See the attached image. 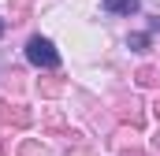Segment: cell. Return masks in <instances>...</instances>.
<instances>
[{
    "label": "cell",
    "mask_w": 160,
    "mask_h": 156,
    "mask_svg": "<svg viewBox=\"0 0 160 156\" xmlns=\"http://www.w3.org/2000/svg\"><path fill=\"white\" fill-rule=\"evenodd\" d=\"M26 60H30L34 67H45V71L60 67V52H56V45H52L48 37H41V34H34V37L26 41Z\"/></svg>",
    "instance_id": "6da1fadb"
},
{
    "label": "cell",
    "mask_w": 160,
    "mask_h": 156,
    "mask_svg": "<svg viewBox=\"0 0 160 156\" xmlns=\"http://www.w3.org/2000/svg\"><path fill=\"white\" fill-rule=\"evenodd\" d=\"M101 7L108 11V15H138V7H142V0H101Z\"/></svg>",
    "instance_id": "7a4b0ae2"
},
{
    "label": "cell",
    "mask_w": 160,
    "mask_h": 156,
    "mask_svg": "<svg viewBox=\"0 0 160 156\" xmlns=\"http://www.w3.org/2000/svg\"><path fill=\"white\" fill-rule=\"evenodd\" d=\"M149 41H153V34H130V37H127V48L145 52V48H149Z\"/></svg>",
    "instance_id": "3957f363"
},
{
    "label": "cell",
    "mask_w": 160,
    "mask_h": 156,
    "mask_svg": "<svg viewBox=\"0 0 160 156\" xmlns=\"http://www.w3.org/2000/svg\"><path fill=\"white\" fill-rule=\"evenodd\" d=\"M0 37H4V19H0Z\"/></svg>",
    "instance_id": "277c9868"
}]
</instances>
